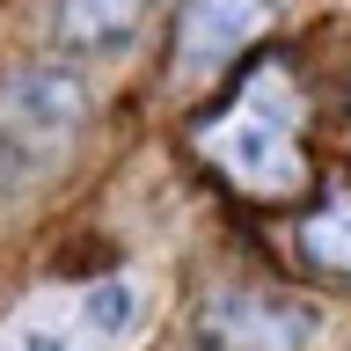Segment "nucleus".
<instances>
[{
	"label": "nucleus",
	"instance_id": "423d86ee",
	"mask_svg": "<svg viewBox=\"0 0 351 351\" xmlns=\"http://www.w3.org/2000/svg\"><path fill=\"white\" fill-rule=\"evenodd\" d=\"M300 249H307V263H322V271L351 278V197H329L322 213L300 219Z\"/></svg>",
	"mask_w": 351,
	"mask_h": 351
},
{
	"label": "nucleus",
	"instance_id": "0eeeda50",
	"mask_svg": "<svg viewBox=\"0 0 351 351\" xmlns=\"http://www.w3.org/2000/svg\"><path fill=\"white\" fill-rule=\"evenodd\" d=\"M132 285L125 278H110V285H95V293H88V322L103 329V337H117V329H132Z\"/></svg>",
	"mask_w": 351,
	"mask_h": 351
},
{
	"label": "nucleus",
	"instance_id": "1a4fd4ad",
	"mask_svg": "<svg viewBox=\"0 0 351 351\" xmlns=\"http://www.w3.org/2000/svg\"><path fill=\"white\" fill-rule=\"evenodd\" d=\"M0 176H8V139H0Z\"/></svg>",
	"mask_w": 351,
	"mask_h": 351
},
{
	"label": "nucleus",
	"instance_id": "f257e3e1",
	"mask_svg": "<svg viewBox=\"0 0 351 351\" xmlns=\"http://www.w3.org/2000/svg\"><path fill=\"white\" fill-rule=\"evenodd\" d=\"M300 88L285 66H256L249 81L234 88V103L197 125V154L213 161L234 191L256 197H293L307 183V147H300Z\"/></svg>",
	"mask_w": 351,
	"mask_h": 351
},
{
	"label": "nucleus",
	"instance_id": "39448f33",
	"mask_svg": "<svg viewBox=\"0 0 351 351\" xmlns=\"http://www.w3.org/2000/svg\"><path fill=\"white\" fill-rule=\"evenodd\" d=\"M161 0H51V44L66 59H110L132 51Z\"/></svg>",
	"mask_w": 351,
	"mask_h": 351
},
{
	"label": "nucleus",
	"instance_id": "20e7f679",
	"mask_svg": "<svg viewBox=\"0 0 351 351\" xmlns=\"http://www.w3.org/2000/svg\"><path fill=\"white\" fill-rule=\"evenodd\" d=\"M271 0H183L176 8V66L183 73H219L271 29Z\"/></svg>",
	"mask_w": 351,
	"mask_h": 351
},
{
	"label": "nucleus",
	"instance_id": "6e6552de",
	"mask_svg": "<svg viewBox=\"0 0 351 351\" xmlns=\"http://www.w3.org/2000/svg\"><path fill=\"white\" fill-rule=\"evenodd\" d=\"M22 351H73V337H59V329H29Z\"/></svg>",
	"mask_w": 351,
	"mask_h": 351
},
{
	"label": "nucleus",
	"instance_id": "7ed1b4c3",
	"mask_svg": "<svg viewBox=\"0 0 351 351\" xmlns=\"http://www.w3.org/2000/svg\"><path fill=\"white\" fill-rule=\"evenodd\" d=\"M81 117H88V88L66 66H29L0 88V139H15V147L51 154L81 132Z\"/></svg>",
	"mask_w": 351,
	"mask_h": 351
},
{
	"label": "nucleus",
	"instance_id": "f03ea898",
	"mask_svg": "<svg viewBox=\"0 0 351 351\" xmlns=\"http://www.w3.org/2000/svg\"><path fill=\"white\" fill-rule=\"evenodd\" d=\"M197 351H307L315 315L278 293H213L197 307Z\"/></svg>",
	"mask_w": 351,
	"mask_h": 351
}]
</instances>
